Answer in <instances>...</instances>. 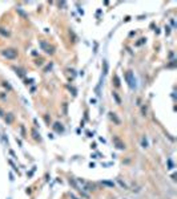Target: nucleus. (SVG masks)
Segmentation results:
<instances>
[{"label": "nucleus", "mask_w": 177, "mask_h": 199, "mask_svg": "<svg viewBox=\"0 0 177 199\" xmlns=\"http://www.w3.org/2000/svg\"><path fill=\"white\" fill-rule=\"evenodd\" d=\"M3 54L7 58H15L17 56V52L15 49H5V51H3Z\"/></svg>", "instance_id": "1"}, {"label": "nucleus", "mask_w": 177, "mask_h": 199, "mask_svg": "<svg viewBox=\"0 0 177 199\" xmlns=\"http://www.w3.org/2000/svg\"><path fill=\"white\" fill-rule=\"evenodd\" d=\"M41 47L44 48V49H45V52H47V53H53V47H48L47 45V43H44V41H41Z\"/></svg>", "instance_id": "3"}, {"label": "nucleus", "mask_w": 177, "mask_h": 199, "mask_svg": "<svg viewBox=\"0 0 177 199\" xmlns=\"http://www.w3.org/2000/svg\"><path fill=\"white\" fill-rule=\"evenodd\" d=\"M32 134H33V137L36 139H40V137H39V135H37V133H36V130H32Z\"/></svg>", "instance_id": "7"}, {"label": "nucleus", "mask_w": 177, "mask_h": 199, "mask_svg": "<svg viewBox=\"0 0 177 199\" xmlns=\"http://www.w3.org/2000/svg\"><path fill=\"white\" fill-rule=\"evenodd\" d=\"M104 185H108V186H113V183H110V182H104Z\"/></svg>", "instance_id": "10"}, {"label": "nucleus", "mask_w": 177, "mask_h": 199, "mask_svg": "<svg viewBox=\"0 0 177 199\" xmlns=\"http://www.w3.org/2000/svg\"><path fill=\"white\" fill-rule=\"evenodd\" d=\"M12 119H14L12 115H8V118H5V121H8V122H12Z\"/></svg>", "instance_id": "9"}, {"label": "nucleus", "mask_w": 177, "mask_h": 199, "mask_svg": "<svg viewBox=\"0 0 177 199\" xmlns=\"http://www.w3.org/2000/svg\"><path fill=\"white\" fill-rule=\"evenodd\" d=\"M132 77H133V74H132V72H128V73L125 74V78H127L128 84L130 85V88H133V86H136V85L133 84V82H136V81H134V80H133Z\"/></svg>", "instance_id": "2"}, {"label": "nucleus", "mask_w": 177, "mask_h": 199, "mask_svg": "<svg viewBox=\"0 0 177 199\" xmlns=\"http://www.w3.org/2000/svg\"><path fill=\"white\" fill-rule=\"evenodd\" d=\"M55 129H56L57 132H63V126H61V124H55Z\"/></svg>", "instance_id": "5"}, {"label": "nucleus", "mask_w": 177, "mask_h": 199, "mask_svg": "<svg viewBox=\"0 0 177 199\" xmlns=\"http://www.w3.org/2000/svg\"><path fill=\"white\" fill-rule=\"evenodd\" d=\"M143 146H144V147H148V142H147V139H145V138H143Z\"/></svg>", "instance_id": "8"}, {"label": "nucleus", "mask_w": 177, "mask_h": 199, "mask_svg": "<svg viewBox=\"0 0 177 199\" xmlns=\"http://www.w3.org/2000/svg\"><path fill=\"white\" fill-rule=\"evenodd\" d=\"M110 117H112V119H115V121H116V124H120V119H119V118H117L116 115L113 114V113H110Z\"/></svg>", "instance_id": "6"}, {"label": "nucleus", "mask_w": 177, "mask_h": 199, "mask_svg": "<svg viewBox=\"0 0 177 199\" xmlns=\"http://www.w3.org/2000/svg\"><path fill=\"white\" fill-rule=\"evenodd\" d=\"M115 142H116V145H117V147H119V149H124V147H125V146H124V143H121V142H120V139L115 138Z\"/></svg>", "instance_id": "4"}]
</instances>
